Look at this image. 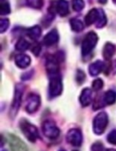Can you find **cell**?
I'll return each instance as SVG.
<instances>
[{
	"mask_svg": "<svg viewBox=\"0 0 116 151\" xmlns=\"http://www.w3.org/2000/svg\"><path fill=\"white\" fill-rule=\"evenodd\" d=\"M112 1H113L114 3H116V0H112Z\"/></svg>",
	"mask_w": 116,
	"mask_h": 151,
	"instance_id": "36",
	"label": "cell"
},
{
	"mask_svg": "<svg viewBox=\"0 0 116 151\" xmlns=\"http://www.w3.org/2000/svg\"><path fill=\"white\" fill-rule=\"evenodd\" d=\"M56 10L60 16L65 17L69 14V5L67 0H59L56 5Z\"/></svg>",
	"mask_w": 116,
	"mask_h": 151,
	"instance_id": "11",
	"label": "cell"
},
{
	"mask_svg": "<svg viewBox=\"0 0 116 151\" xmlns=\"http://www.w3.org/2000/svg\"><path fill=\"white\" fill-rule=\"evenodd\" d=\"M30 62H31V59L27 54L21 53L15 57V64L21 68H25L28 67L30 65Z\"/></svg>",
	"mask_w": 116,
	"mask_h": 151,
	"instance_id": "14",
	"label": "cell"
},
{
	"mask_svg": "<svg viewBox=\"0 0 116 151\" xmlns=\"http://www.w3.org/2000/svg\"><path fill=\"white\" fill-rule=\"evenodd\" d=\"M10 25V22L8 19L6 18H3L0 21V29H1V33H4L5 31L7 30V29L9 28Z\"/></svg>",
	"mask_w": 116,
	"mask_h": 151,
	"instance_id": "26",
	"label": "cell"
},
{
	"mask_svg": "<svg viewBox=\"0 0 116 151\" xmlns=\"http://www.w3.org/2000/svg\"><path fill=\"white\" fill-rule=\"evenodd\" d=\"M114 66H115V67H116V60H115V61H114Z\"/></svg>",
	"mask_w": 116,
	"mask_h": 151,
	"instance_id": "34",
	"label": "cell"
},
{
	"mask_svg": "<svg viewBox=\"0 0 116 151\" xmlns=\"http://www.w3.org/2000/svg\"><path fill=\"white\" fill-rule=\"evenodd\" d=\"M8 140L12 151H28L26 144L17 136L10 134L8 136Z\"/></svg>",
	"mask_w": 116,
	"mask_h": 151,
	"instance_id": "9",
	"label": "cell"
},
{
	"mask_svg": "<svg viewBox=\"0 0 116 151\" xmlns=\"http://www.w3.org/2000/svg\"><path fill=\"white\" fill-rule=\"evenodd\" d=\"M92 101V93L91 90L89 88H85L83 90L81 95H80V102L83 107L89 106Z\"/></svg>",
	"mask_w": 116,
	"mask_h": 151,
	"instance_id": "13",
	"label": "cell"
},
{
	"mask_svg": "<svg viewBox=\"0 0 116 151\" xmlns=\"http://www.w3.org/2000/svg\"><path fill=\"white\" fill-rule=\"evenodd\" d=\"M103 101L105 105H112L116 101V93L112 90H109L103 95Z\"/></svg>",
	"mask_w": 116,
	"mask_h": 151,
	"instance_id": "18",
	"label": "cell"
},
{
	"mask_svg": "<svg viewBox=\"0 0 116 151\" xmlns=\"http://www.w3.org/2000/svg\"><path fill=\"white\" fill-rule=\"evenodd\" d=\"M106 151H116V149H114V148H108V149H106Z\"/></svg>",
	"mask_w": 116,
	"mask_h": 151,
	"instance_id": "33",
	"label": "cell"
},
{
	"mask_svg": "<svg viewBox=\"0 0 116 151\" xmlns=\"http://www.w3.org/2000/svg\"><path fill=\"white\" fill-rule=\"evenodd\" d=\"M84 80H85V74H84V72H83L82 70L78 69L77 72H76V81L79 84H82Z\"/></svg>",
	"mask_w": 116,
	"mask_h": 151,
	"instance_id": "30",
	"label": "cell"
},
{
	"mask_svg": "<svg viewBox=\"0 0 116 151\" xmlns=\"http://www.w3.org/2000/svg\"><path fill=\"white\" fill-rule=\"evenodd\" d=\"M98 10V15H97V20L96 22V27L100 29L105 26L106 24V17L102 9H97Z\"/></svg>",
	"mask_w": 116,
	"mask_h": 151,
	"instance_id": "21",
	"label": "cell"
},
{
	"mask_svg": "<svg viewBox=\"0 0 116 151\" xmlns=\"http://www.w3.org/2000/svg\"><path fill=\"white\" fill-rule=\"evenodd\" d=\"M116 52V46L113 44L106 43L103 48V56L105 60H110Z\"/></svg>",
	"mask_w": 116,
	"mask_h": 151,
	"instance_id": "16",
	"label": "cell"
},
{
	"mask_svg": "<svg viewBox=\"0 0 116 151\" xmlns=\"http://www.w3.org/2000/svg\"><path fill=\"white\" fill-rule=\"evenodd\" d=\"M46 69L49 75L59 72V65H58V60L55 59V57L48 58L46 62Z\"/></svg>",
	"mask_w": 116,
	"mask_h": 151,
	"instance_id": "15",
	"label": "cell"
},
{
	"mask_svg": "<svg viewBox=\"0 0 116 151\" xmlns=\"http://www.w3.org/2000/svg\"><path fill=\"white\" fill-rule=\"evenodd\" d=\"M70 25H71V29H73V31L75 32H81L83 29V22L77 19V18H73L70 21Z\"/></svg>",
	"mask_w": 116,
	"mask_h": 151,
	"instance_id": "20",
	"label": "cell"
},
{
	"mask_svg": "<svg viewBox=\"0 0 116 151\" xmlns=\"http://www.w3.org/2000/svg\"><path fill=\"white\" fill-rule=\"evenodd\" d=\"M90 151H105L104 145L101 142H99V141L95 142V143L92 144Z\"/></svg>",
	"mask_w": 116,
	"mask_h": 151,
	"instance_id": "29",
	"label": "cell"
},
{
	"mask_svg": "<svg viewBox=\"0 0 116 151\" xmlns=\"http://www.w3.org/2000/svg\"><path fill=\"white\" fill-rule=\"evenodd\" d=\"M11 12V9H10V5L8 3L7 0H1V15H6V14H8L9 13Z\"/></svg>",
	"mask_w": 116,
	"mask_h": 151,
	"instance_id": "25",
	"label": "cell"
},
{
	"mask_svg": "<svg viewBox=\"0 0 116 151\" xmlns=\"http://www.w3.org/2000/svg\"><path fill=\"white\" fill-rule=\"evenodd\" d=\"M107 141L112 145H116V130H112L107 135Z\"/></svg>",
	"mask_w": 116,
	"mask_h": 151,
	"instance_id": "28",
	"label": "cell"
},
{
	"mask_svg": "<svg viewBox=\"0 0 116 151\" xmlns=\"http://www.w3.org/2000/svg\"><path fill=\"white\" fill-rule=\"evenodd\" d=\"M2 151H7V150H6V149H3Z\"/></svg>",
	"mask_w": 116,
	"mask_h": 151,
	"instance_id": "37",
	"label": "cell"
},
{
	"mask_svg": "<svg viewBox=\"0 0 116 151\" xmlns=\"http://www.w3.org/2000/svg\"><path fill=\"white\" fill-rule=\"evenodd\" d=\"M59 151H66V150H64V149H60V150H59Z\"/></svg>",
	"mask_w": 116,
	"mask_h": 151,
	"instance_id": "35",
	"label": "cell"
},
{
	"mask_svg": "<svg viewBox=\"0 0 116 151\" xmlns=\"http://www.w3.org/2000/svg\"><path fill=\"white\" fill-rule=\"evenodd\" d=\"M97 15H98V10L97 9H91L87 15L85 16L84 22L87 26H90L93 23H96L97 20Z\"/></svg>",
	"mask_w": 116,
	"mask_h": 151,
	"instance_id": "17",
	"label": "cell"
},
{
	"mask_svg": "<svg viewBox=\"0 0 116 151\" xmlns=\"http://www.w3.org/2000/svg\"><path fill=\"white\" fill-rule=\"evenodd\" d=\"M40 104H41V99L39 95L36 93H30L27 98L26 111L29 114H33L38 110Z\"/></svg>",
	"mask_w": 116,
	"mask_h": 151,
	"instance_id": "7",
	"label": "cell"
},
{
	"mask_svg": "<svg viewBox=\"0 0 116 151\" xmlns=\"http://www.w3.org/2000/svg\"><path fill=\"white\" fill-rule=\"evenodd\" d=\"M72 7L75 12H81L84 8L83 0H72Z\"/></svg>",
	"mask_w": 116,
	"mask_h": 151,
	"instance_id": "23",
	"label": "cell"
},
{
	"mask_svg": "<svg viewBox=\"0 0 116 151\" xmlns=\"http://www.w3.org/2000/svg\"><path fill=\"white\" fill-rule=\"evenodd\" d=\"M97 1H98V3L104 5V4H105V3L107 2V0H97Z\"/></svg>",
	"mask_w": 116,
	"mask_h": 151,
	"instance_id": "32",
	"label": "cell"
},
{
	"mask_svg": "<svg viewBox=\"0 0 116 151\" xmlns=\"http://www.w3.org/2000/svg\"><path fill=\"white\" fill-rule=\"evenodd\" d=\"M25 91V86L21 84H18L15 86V92H14V97L12 102V106H11V109H10V114L13 117H14L19 109L21 105V100H22V96Z\"/></svg>",
	"mask_w": 116,
	"mask_h": 151,
	"instance_id": "3",
	"label": "cell"
},
{
	"mask_svg": "<svg viewBox=\"0 0 116 151\" xmlns=\"http://www.w3.org/2000/svg\"><path fill=\"white\" fill-rule=\"evenodd\" d=\"M98 40V37L95 32H90L86 35L82 45V53L83 56L88 55L96 46Z\"/></svg>",
	"mask_w": 116,
	"mask_h": 151,
	"instance_id": "5",
	"label": "cell"
},
{
	"mask_svg": "<svg viewBox=\"0 0 116 151\" xmlns=\"http://www.w3.org/2000/svg\"><path fill=\"white\" fill-rule=\"evenodd\" d=\"M103 86H104L103 80L100 79V78H97V79L93 81V83H92V89L94 91H99V90H101L103 88Z\"/></svg>",
	"mask_w": 116,
	"mask_h": 151,
	"instance_id": "27",
	"label": "cell"
},
{
	"mask_svg": "<svg viewBox=\"0 0 116 151\" xmlns=\"http://www.w3.org/2000/svg\"><path fill=\"white\" fill-rule=\"evenodd\" d=\"M67 140L69 144L75 147H80L83 143V134L79 129H70L67 133Z\"/></svg>",
	"mask_w": 116,
	"mask_h": 151,
	"instance_id": "8",
	"label": "cell"
},
{
	"mask_svg": "<svg viewBox=\"0 0 116 151\" xmlns=\"http://www.w3.org/2000/svg\"><path fill=\"white\" fill-rule=\"evenodd\" d=\"M74 151H76V150H74Z\"/></svg>",
	"mask_w": 116,
	"mask_h": 151,
	"instance_id": "38",
	"label": "cell"
},
{
	"mask_svg": "<svg viewBox=\"0 0 116 151\" xmlns=\"http://www.w3.org/2000/svg\"><path fill=\"white\" fill-rule=\"evenodd\" d=\"M15 48L16 50L18 51H21V52H23V51H26L29 48V43L24 39V38H21L18 40V42L16 43V45H15Z\"/></svg>",
	"mask_w": 116,
	"mask_h": 151,
	"instance_id": "22",
	"label": "cell"
},
{
	"mask_svg": "<svg viewBox=\"0 0 116 151\" xmlns=\"http://www.w3.org/2000/svg\"><path fill=\"white\" fill-rule=\"evenodd\" d=\"M105 68V64L101 60H96L95 62L91 63L89 67V72L90 75L92 77H96L98 74H100Z\"/></svg>",
	"mask_w": 116,
	"mask_h": 151,
	"instance_id": "12",
	"label": "cell"
},
{
	"mask_svg": "<svg viewBox=\"0 0 116 151\" xmlns=\"http://www.w3.org/2000/svg\"><path fill=\"white\" fill-rule=\"evenodd\" d=\"M50 85H49V93L51 98L57 97L61 94L63 90V85L60 72L49 75Z\"/></svg>",
	"mask_w": 116,
	"mask_h": 151,
	"instance_id": "1",
	"label": "cell"
},
{
	"mask_svg": "<svg viewBox=\"0 0 116 151\" xmlns=\"http://www.w3.org/2000/svg\"><path fill=\"white\" fill-rule=\"evenodd\" d=\"M40 50H41L40 45H36L34 46V48L32 49V52H33V53H34L36 56H37V55L39 54V52H40Z\"/></svg>",
	"mask_w": 116,
	"mask_h": 151,
	"instance_id": "31",
	"label": "cell"
},
{
	"mask_svg": "<svg viewBox=\"0 0 116 151\" xmlns=\"http://www.w3.org/2000/svg\"><path fill=\"white\" fill-rule=\"evenodd\" d=\"M26 2H27V5L28 6L35 8V9L42 8V6L43 5V0H26Z\"/></svg>",
	"mask_w": 116,
	"mask_h": 151,
	"instance_id": "24",
	"label": "cell"
},
{
	"mask_svg": "<svg viewBox=\"0 0 116 151\" xmlns=\"http://www.w3.org/2000/svg\"><path fill=\"white\" fill-rule=\"evenodd\" d=\"M59 38L60 37H59V33H58L57 29H51L43 37V44L46 46H51L59 41Z\"/></svg>",
	"mask_w": 116,
	"mask_h": 151,
	"instance_id": "10",
	"label": "cell"
},
{
	"mask_svg": "<svg viewBox=\"0 0 116 151\" xmlns=\"http://www.w3.org/2000/svg\"><path fill=\"white\" fill-rule=\"evenodd\" d=\"M20 128L22 131L23 134L25 135V137L30 141V142H36V139L39 138V132L37 128L30 124L28 121L22 119L20 122Z\"/></svg>",
	"mask_w": 116,
	"mask_h": 151,
	"instance_id": "2",
	"label": "cell"
},
{
	"mask_svg": "<svg viewBox=\"0 0 116 151\" xmlns=\"http://www.w3.org/2000/svg\"><path fill=\"white\" fill-rule=\"evenodd\" d=\"M42 131L43 135L51 139H55L60 136V129L51 120H45L42 124Z\"/></svg>",
	"mask_w": 116,
	"mask_h": 151,
	"instance_id": "6",
	"label": "cell"
},
{
	"mask_svg": "<svg viewBox=\"0 0 116 151\" xmlns=\"http://www.w3.org/2000/svg\"><path fill=\"white\" fill-rule=\"evenodd\" d=\"M28 37L33 39V40H36L38 39L40 37H41V34H42V29L41 28L38 26V25H36V26H33L31 28H29L27 31Z\"/></svg>",
	"mask_w": 116,
	"mask_h": 151,
	"instance_id": "19",
	"label": "cell"
},
{
	"mask_svg": "<svg viewBox=\"0 0 116 151\" xmlns=\"http://www.w3.org/2000/svg\"><path fill=\"white\" fill-rule=\"evenodd\" d=\"M108 124V116L105 112L98 113L93 120V132L97 135H101L105 131Z\"/></svg>",
	"mask_w": 116,
	"mask_h": 151,
	"instance_id": "4",
	"label": "cell"
}]
</instances>
